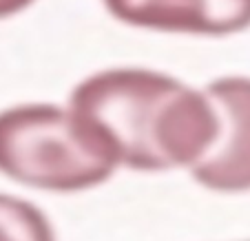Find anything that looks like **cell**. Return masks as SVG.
Listing matches in <instances>:
<instances>
[{
	"label": "cell",
	"mask_w": 250,
	"mask_h": 241,
	"mask_svg": "<svg viewBox=\"0 0 250 241\" xmlns=\"http://www.w3.org/2000/svg\"><path fill=\"white\" fill-rule=\"evenodd\" d=\"M66 106L104 137L120 166L142 173L190 170L217 133V115L204 91L142 66L84 78Z\"/></svg>",
	"instance_id": "1"
},
{
	"label": "cell",
	"mask_w": 250,
	"mask_h": 241,
	"mask_svg": "<svg viewBox=\"0 0 250 241\" xmlns=\"http://www.w3.org/2000/svg\"><path fill=\"white\" fill-rule=\"evenodd\" d=\"M120 168L104 137L69 106L18 104L0 111V173L29 188L80 193Z\"/></svg>",
	"instance_id": "2"
},
{
	"label": "cell",
	"mask_w": 250,
	"mask_h": 241,
	"mask_svg": "<svg viewBox=\"0 0 250 241\" xmlns=\"http://www.w3.org/2000/svg\"><path fill=\"white\" fill-rule=\"evenodd\" d=\"M204 93L217 115V133L190 175L215 193H246L250 190V78H217Z\"/></svg>",
	"instance_id": "3"
},
{
	"label": "cell",
	"mask_w": 250,
	"mask_h": 241,
	"mask_svg": "<svg viewBox=\"0 0 250 241\" xmlns=\"http://www.w3.org/2000/svg\"><path fill=\"white\" fill-rule=\"evenodd\" d=\"M115 20L188 36H232L250 27V0H102Z\"/></svg>",
	"instance_id": "4"
},
{
	"label": "cell",
	"mask_w": 250,
	"mask_h": 241,
	"mask_svg": "<svg viewBox=\"0 0 250 241\" xmlns=\"http://www.w3.org/2000/svg\"><path fill=\"white\" fill-rule=\"evenodd\" d=\"M0 241H56V232L38 206L0 193Z\"/></svg>",
	"instance_id": "5"
},
{
	"label": "cell",
	"mask_w": 250,
	"mask_h": 241,
	"mask_svg": "<svg viewBox=\"0 0 250 241\" xmlns=\"http://www.w3.org/2000/svg\"><path fill=\"white\" fill-rule=\"evenodd\" d=\"M36 0H0V20L11 18V16L24 11L27 7H31Z\"/></svg>",
	"instance_id": "6"
}]
</instances>
